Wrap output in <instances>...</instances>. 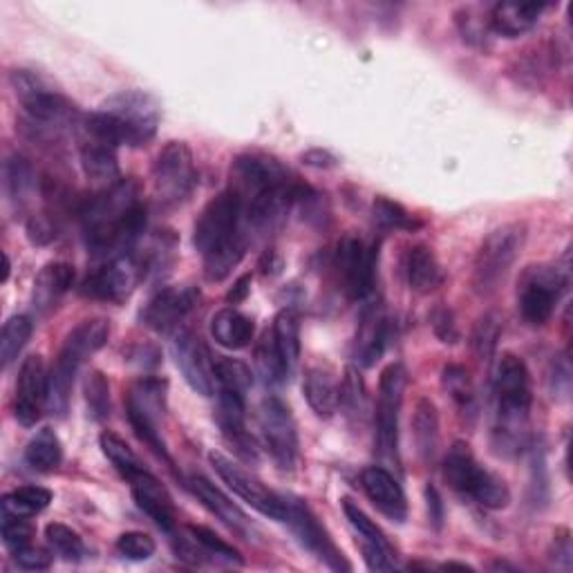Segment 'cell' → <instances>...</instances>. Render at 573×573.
<instances>
[{
    "instance_id": "1",
    "label": "cell",
    "mask_w": 573,
    "mask_h": 573,
    "mask_svg": "<svg viewBox=\"0 0 573 573\" xmlns=\"http://www.w3.org/2000/svg\"><path fill=\"white\" fill-rule=\"evenodd\" d=\"M81 226L85 247L100 258H115L126 254L147 226V209L139 202L137 184L121 179L94 196L83 213Z\"/></svg>"
},
{
    "instance_id": "2",
    "label": "cell",
    "mask_w": 573,
    "mask_h": 573,
    "mask_svg": "<svg viewBox=\"0 0 573 573\" xmlns=\"http://www.w3.org/2000/svg\"><path fill=\"white\" fill-rule=\"evenodd\" d=\"M493 390L498 406L493 448L502 457H515L527 448L529 440L534 388L527 363L511 352H504L495 365Z\"/></svg>"
},
{
    "instance_id": "3",
    "label": "cell",
    "mask_w": 573,
    "mask_h": 573,
    "mask_svg": "<svg viewBox=\"0 0 573 573\" xmlns=\"http://www.w3.org/2000/svg\"><path fill=\"white\" fill-rule=\"evenodd\" d=\"M160 106L147 92L126 90L83 119V132L113 147L141 149L157 135Z\"/></svg>"
},
{
    "instance_id": "4",
    "label": "cell",
    "mask_w": 573,
    "mask_h": 573,
    "mask_svg": "<svg viewBox=\"0 0 573 573\" xmlns=\"http://www.w3.org/2000/svg\"><path fill=\"white\" fill-rule=\"evenodd\" d=\"M110 339V323L106 318L81 320L61 346L52 370L47 372V408L52 414L66 417L74 376L94 352H100Z\"/></svg>"
},
{
    "instance_id": "5",
    "label": "cell",
    "mask_w": 573,
    "mask_h": 573,
    "mask_svg": "<svg viewBox=\"0 0 573 573\" xmlns=\"http://www.w3.org/2000/svg\"><path fill=\"white\" fill-rule=\"evenodd\" d=\"M442 472L446 484L455 493L477 502L484 508L500 511L506 508L511 502V491L506 482L500 475L491 472L477 461L470 446L464 442L453 444V448L446 453Z\"/></svg>"
},
{
    "instance_id": "6",
    "label": "cell",
    "mask_w": 573,
    "mask_h": 573,
    "mask_svg": "<svg viewBox=\"0 0 573 573\" xmlns=\"http://www.w3.org/2000/svg\"><path fill=\"white\" fill-rule=\"evenodd\" d=\"M527 243V226L519 222L502 224L487 235L472 262V290L480 296H491L508 276Z\"/></svg>"
},
{
    "instance_id": "7",
    "label": "cell",
    "mask_w": 573,
    "mask_h": 573,
    "mask_svg": "<svg viewBox=\"0 0 573 573\" xmlns=\"http://www.w3.org/2000/svg\"><path fill=\"white\" fill-rule=\"evenodd\" d=\"M166 390H168V384L164 378H153V376L139 378L137 384H132V388L128 390L126 412H128V421L135 430V435L147 444L157 457L173 464L168 448L162 440V430H160L166 417Z\"/></svg>"
},
{
    "instance_id": "8",
    "label": "cell",
    "mask_w": 573,
    "mask_h": 573,
    "mask_svg": "<svg viewBox=\"0 0 573 573\" xmlns=\"http://www.w3.org/2000/svg\"><path fill=\"white\" fill-rule=\"evenodd\" d=\"M569 286V267L531 265L524 269L517 290V309L522 318L534 327L547 325L556 312L558 301Z\"/></svg>"
},
{
    "instance_id": "9",
    "label": "cell",
    "mask_w": 573,
    "mask_h": 573,
    "mask_svg": "<svg viewBox=\"0 0 573 573\" xmlns=\"http://www.w3.org/2000/svg\"><path fill=\"white\" fill-rule=\"evenodd\" d=\"M408 372L401 363H390L381 372L378 399L374 414V444L384 461L399 466V414L404 406V393Z\"/></svg>"
},
{
    "instance_id": "10",
    "label": "cell",
    "mask_w": 573,
    "mask_h": 573,
    "mask_svg": "<svg viewBox=\"0 0 573 573\" xmlns=\"http://www.w3.org/2000/svg\"><path fill=\"white\" fill-rule=\"evenodd\" d=\"M243 220H245V200L241 198V194L233 188L222 190V194L209 200V204L198 215L194 226V247L204 258L207 254L233 243L235 237L245 235Z\"/></svg>"
},
{
    "instance_id": "11",
    "label": "cell",
    "mask_w": 573,
    "mask_h": 573,
    "mask_svg": "<svg viewBox=\"0 0 573 573\" xmlns=\"http://www.w3.org/2000/svg\"><path fill=\"white\" fill-rule=\"evenodd\" d=\"M198 184L194 153L184 141H168L153 164L155 198L162 207L182 204Z\"/></svg>"
},
{
    "instance_id": "12",
    "label": "cell",
    "mask_w": 573,
    "mask_h": 573,
    "mask_svg": "<svg viewBox=\"0 0 573 573\" xmlns=\"http://www.w3.org/2000/svg\"><path fill=\"white\" fill-rule=\"evenodd\" d=\"M265 448L282 470H294L299 461V425L282 399L267 397L258 410Z\"/></svg>"
},
{
    "instance_id": "13",
    "label": "cell",
    "mask_w": 573,
    "mask_h": 573,
    "mask_svg": "<svg viewBox=\"0 0 573 573\" xmlns=\"http://www.w3.org/2000/svg\"><path fill=\"white\" fill-rule=\"evenodd\" d=\"M209 461L213 466V470L218 472L220 480L237 495L241 500H245L252 508H256L258 513H262L269 519L276 522H284L286 519V504H284V495H278L273 491H269L258 477H254L249 470H245L243 466H237L233 459L224 457L218 451L209 453Z\"/></svg>"
},
{
    "instance_id": "14",
    "label": "cell",
    "mask_w": 573,
    "mask_h": 573,
    "mask_svg": "<svg viewBox=\"0 0 573 573\" xmlns=\"http://www.w3.org/2000/svg\"><path fill=\"white\" fill-rule=\"evenodd\" d=\"M284 504H286V524H290L296 540L309 551L314 553L318 560H323L331 571H350V562L343 558V551L334 545L331 536L327 534V529L320 524V519L316 517V513L301 500V498H292V495H284Z\"/></svg>"
},
{
    "instance_id": "15",
    "label": "cell",
    "mask_w": 573,
    "mask_h": 573,
    "mask_svg": "<svg viewBox=\"0 0 573 573\" xmlns=\"http://www.w3.org/2000/svg\"><path fill=\"white\" fill-rule=\"evenodd\" d=\"M143 271L147 269H143L141 260L130 254L108 258L106 265H102L97 271H92L85 278L81 294L94 301L121 303L135 292V286L141 280Z\"/></svg>"
},
{
    "instance_id": "16",
    "label": "cell",
    "mask_w": 573,
    "mask_h": 573,
    "mask_svg": "<svg viewBox=\"0 0 573 573\" xmlns=\"http://www.w3.org/2000/svg\"><path fill=\"white\" fill-rule=\"evenodd\" d=\"M378 247L363 243L361 237L348 235L337 252V269L343 280V290L352 301H363L374 290Z\"/></svg>"
},
{
    "instance_id": "17",
    "label": "cell",
    "mask_w": 573,
    "mask_h": 573,
    "mask_svg": "<svg viewBox=\"0 0 573 573\" xmlns=\"http://www.w3.org/2000/svg\"><path fill=\"white\" fill-rule=\"evenodd\" d=\"M173 356L190 390L213 397L215 393V367L213 356L196 331H179L173 341Z\"/></svg>"
},
{
    "instance_id": "18",
    "label": "cell",
    "mask_w": 573,
    "mask_h": 573,
    "mask_svg": "<svg viewBox=\"0 0 573 573\" xmlns=\"http://www.w3.org/2000/svg\"><path fill=\"white\" fill-rule=\"evenodd\" d=\"M231 188L237 190L241 198L247 202L249 198L262 194L267 188L292 182V175L273 157H267L262 153H247L235 157L231 166Z\"/></svg>"
},
{
    "instance_id": "19",
    "label": "cell",
    "mask_w": 573,
    "mask_h": 573,
    "mask_svg": "<svg viewBox=\"0 0 573 573\" xmlns=\"http://www.w3.org/2000/svg\"><path fill=\"white\" fill-rule=\"evenodd\" d=\"M343 513L350 522V527L361 540V551L363 560L370 571H395L397 569V556L393 545L388 542L386 534L381 531L378 524L370 519V515L354 504L352 500H343Z\"/></svg>"
},
{
    "instance_id": "20",
    "label": "cell",
    "mask_w": 573,
    "mask_h": 573,
    "mask_svg": "<svg viewBox=\"0 0 573 573\" xmlns=\"http://www.w3.org/2000/svg\"><path fill=\"white\" fill-rule=\"evenodd\" d=\"M200 294L194 286H166L157 292L147 309H143V323L157 334H173L179 329L184 318L194 312Z\"/></svg>"
},
{
    "instance_id": "21",
    "label": "cell",
    "mask_w": 573,
    "mask_h": 573,
    "mask_svg": "<svg viewBox=\"0 0 573 573\" xmlns=\"http://www.w3.org/2000/svg\"><path fill=\"white\" fill-rule=\"evenodd\" d=\"M47 406V372L38 354H32L23 361L16 384V404L14 414L23 428L36 425Z\"/></svg>"
},
{
    "instance_id": "22",
    "label": "cell",
    "mask_w": 573,
    "mask_h": 573,
    "mask_svg": "<svg viewBox=\"0 0 573 573\" xmlns=\"http://www.w3.org/2000/svg\"><path fill=\"white\" fill-rule=\"evenodd\" d=\"M128 484L137 506L147 513L162 531L173 534L177 527V511L173 498L168 495L166 487L157 480V477L143 468L130 477Z\"/></svg>"
},
{
    "instance_id": "23",
    "label": "cell",
    "mask_w": 573,
    "mask_h": 573,
    "mask_svg": "<svg viewBox=\"0 0 573 573\" xmlns=\"http://www.w3.org/2000/svg\"><path fill=\"white\" fill-rule=\"evenodd\" d=\"M361 489L367 500L395 522H404L408 517V500L397 477L384 466H370L361 472Z\"/></svg>"
},
{
    "instance_id": "24",
    "label": "cell",
    "mask_w": 573,
    "mask_h": 573,
    "mask_svg": "<svg viewBox=\"0 0 573 573\" xmlns=\"http://www.w3.org/2000/svg\"><path fill=\"white\" fill-rule=\"evenodd\" d=\"M79 155H81V168L92 184L110 188L117 182H121L117 147H113V143H106L97 137H90L83 132L79 141Z\"/></svg>"
},
{
    "instance_id": "25",
    "label": "cell",
    "mask_w": 573,
    "mask_h": 573,
    "mask_svg": "<svg viewBox=\"0 0 573 573\" xmlns=\"http://www.w3.org/2000/svg\"><path fill=\"white\" fill-rule=\"evenodd\" d=\"M190 489H194L196 498L218 517L222 519L226 527L241 536H249L254 531V524L247 517V513L237 506L231 498H226L211 480L202 475L190 477Z\"/></svg>"
},
{
    "instance_id": "26",
    "label": "cell",
    "mask_w": 573,
    "mask_h": 573,
    "mask_svg": "<svg viewBox=\"0 0 573 573\" xmlns=\"http://www.w3.org/2000/svg\"><path fill=\"white\" fill-rule=\"evenodd\" d=\"M74 284V267L70 262H50L45 265L36 280L32 292V305L36 312L47 314L52 312L61 299L72 290Z\"/></svg>"
},
{
    "instance_id": "27",
    "label": "cell",
    "mask_w": 573,
    "mask_h": 573,
    "mask_svg": "<svg viewBox=\"0 0 573 573\" xmlns=\"http://www.w3.org/2000/svg\"><path fill=\"white\" fill-rule=\"evenodd\" d=\"M547 10V3H498L491 10L489 27L504 38H517L531 32Z\"/></svg>"
},
{
    "instance_id": "28",
    "label": "cell",
    "mask_w": 573,
    "mask_h": 573,
    "mask_svg": "<svg viewBox=\"0 0 573 573\" xmlns=\"http://www.w3.org/2000/svg\"><path fill=\"white\" fill-rule=\"evenodd\" d=\"M303 393L309 408L320 417L329 419L339 410L341 386L327 365H312L303 378Z\"/></svg>"
},
{
    "instance_id": "29",
    "label": "cell",
    "mask_w": 573,
    "mask_h": 573,
    "mask_svg": "<svg viewBox=\"0 0 573 573\" xmlns=\"http://www.w3.org/2000/svg\"><path fill=\"white\" fill-rule=\"evenodd\" d=\"M388 346V318L381 307H370L356 334V361L363 367H372L384 356Z\"/></svg>"
},
{
    "instance_id": "30",
    "label": "cell",
    "mask_w": 573,
    "mask_h": 573,
    "mask_svg": "<svg viewBox=\"0 0 573 573\" xmlns=\"http://www.w3.org/2000/svg\"><path fill=\"white\" fill-rule=\"evenodd\" d=\"M404 269L410 290L417 294H430L444 284V269L435 252L425 245H417L408 249Z\"/></svg>"
},
{
    "instance_id": "31",
    "label": "cell",
    "mask_w": 573,
    "mask_h": 573,
    "mask_svg": "<svg viewBox=\"0 0 573 573\" xmlns=\"http://www.w3.org/2000/svg\"><path fill=\"white\" fill-rule=\"evenodd\" d=\"M211 334L224 350H245L254 341V320L233 307H224L211 318Z\"/></svg>"
},
{
    "instance_id": "32",
    "label": "cell",
    "mask_w": 573,
    "mask_h": 573,
    "mask_svg": "<svg viewBox=\"0 0 573 573\" xmlns=\"http://www.w3.org/2000/svg\"><path fill=\"white\" fill-rule=\"evenodd\" d=\"M412 440L423 464H433L440 448V414L435 404L421 397L412 414Z\"/></svg>"
},
{
    "instance_id": "33",
    "label": "cell",
    "mask_w": 573,
    "mask_h": 573,
    "mask_svg": "<svg viewBox=\"0 0 573 573\" xmlns=\"http://www.w3.org/2000/svg\"><path fill=\"white\" fill-rule=\"evenodd\" d=\"M271 337L284 372L290 374L301 359V318L294 309H282L273 318Z\"/></svg>"
},
{
    "instance_id": "34",
    "label": "cell",
    "mask_w": 573,
    "mask_h": 573,
    "mask_svg": "<svg viewBox=\"0 0 573 573\" xmlns=\"http://www.w3.org/2000/svg\"><path fill=\"white\" fill-rule=\"evenodd\" d=\"M25 461L32 470L52 472L63 461V446L52 428H40L25 448Z\"/></svg>"
},
{
    "instance_id": "35",
    "label": "cell",
    "mask_w": 573,
    "mask_h": 573,
    "mask_svg": "<svg viewBox=\"0 0 573 573\" xmlns=\"http://www.w3.org/2000/svg\"><path fill=\"white\" fill-rule=\"evenodd\" d=\"M247 254V235H241L235 237L233 243L207 254L202 260H204V278L209 282H222L226 280L233 269L243 262Z\"/></svg>"
},
{
    "instance_id": "36",
    "label": "cell",
    "mask_w": 573,
    "mask_h": 573,
    "mask_svg": "<svg viewBox=\"0 0 573 573\" xmlns=\"http://www.w3.org/2000/svg\"><path fill=\"white\" fill-rule=\"evenodd\" d=\"M213 367H215V384L220 386L222 393L247 397V393L254 386V374L247 363L229 356H215Z\"/></svg>"
},
{
    "instance_id": "37",
    "label": "cell",
    "mask_w": 573,
    "mask_h": 573,
    "mask_svg": "<svg viewBox=\"0 0 573 573\" xmlns=\"http://www.w3.org/2000/svg\"><path fill=\"white\" fill-rule=\"evenodd\" d=\"M32 331H34V323L25 314L12 316L3 325V334H0V361H3L5 367L19 359V354L32 339Z\"/></svg>"
},
{
    "instance_id": "38",
    "label": "cell",
    "mask_w": 573,
    "mask_h": 573,
    "mask_svg": "<svg viewBox=\"0 0 573 573\" xmlns=\"http://www.w3.org/2000/svg\"><path fill=\"white\" fill-rule=\"evenodd\" d=\"M52 502V493L43 487H21L3 498V513L16 517H34Z\"/></svg>"
},
{
    "instance_id": "39",
    "label": "cell",
    "mask_w": 573,
    "mask_h": 573,
    "mask_svg": "<svg viewBox=\"0 0 573 573\" xmlns=\"http://www.w3.org/2000/svg\"><path fill=\"white\" fill-rule=\"evenodd\" d=\"M500 337H502V316L498 312H487L484 316L477 318L472 327L470 334L472 354L480 361H491L498 350Z\"/></svg>"
},
{
    "instance_id": "40",
    "label": "cell",
    "mask_w": 573,
    "mask_h": 573,
    "mask_svg": "<svg viewBox=\"0 0 573 573\" xmlns=\"http://www.w3.org/2000/svg\"><path fill=\"white\" fill-rule=\"evenodd\" d=\"M442 388L461 412H475L472 378L464 365H446L442 370Z\"/></svg>"
},
{
    "instance_id": "41",
    "label": "cell",
    "mask_w": 573,
    "mask_h": 573,
    "mask_svg": "<svg viewBox=\"0 0 573 573\" xmlns=\"http://www.w3.org/2000/svg\"><path fill=\"white\" fill-rule=\"evenodd\" d=\"M34 168L32 164L23 157V155H14L8 164H5V188H8V196L14 204H25L32 196L34 190Z\"/></svg>"
},
{
    "instance_id": "42",
    "label": "cell",
    "mask_w": 573,
    "mask_h": 573,
    "mask_svg": "<svg viewBox=\"0 0 573 573\" xmlns=\"http://www.w3.org/2000/svg\"><path fill=\"white\" fill-rule=\"evenodd\" d=\"M100 446H102V453L108 457V461L115 466V470L124 477V480H130L132 475L143 470V466H141L139 457L132 453V448L119 435L110 433V430L102 433Z\"/></svg>"
},
{
    "instance_id": "43",
    "label": "cell",
    "mask_w": 573,
    "mask_h": 573,
    "mask_svg": "<svg viewBox=\"0 0 573 573\" xmlns=\"http://www.w3.org/2000/svg\"><path fill=\"white\" fill-rule=\"evenodd\" d=\"M339 408H343L348 419H363V414L367 410L365 381H363L361 372L354 365L346 367L343 384H341V395H339Z\"/></svg>"
},
{
    "instance_id": "44",
    "label": "cell",
    "mask_w": 573,
    "mask_h": 573,
    "mask_svg": "<svg viewBox=\"0 0 573 573\" xmlns=\"http://www.w3.org/2000/svg\"><path fill=\"white\" fill-rule=\"evenodd\" d=\"M83 395L87 412L94 421H104L110 417V384L104 372L92 370L83 381Z\"/></svg>"
},
{
    "instance_id": "45",
    "label": "cell",
    "mask_w": 573,
    "mask_h": 573,
    "mask_svg": "<svg viewBox=\"0 0 573 573\" xmlns=\"http://www.w3.org/2000/svg\"><path fill=\"white\" fill-rule=\"evenodd\" d=\"M45 540L57 556H61L63 560H70V562L81 560V556L85 553L83 538L74 529H70V527H66V524H59V522L47 524Z\"/></svg>"
},
{
    "instance_id": "46",
    "label": "cell",
    "mask_w": 573,
    "mask_h": 573,
    "mask_svg": "<svg viewBox=\"0 0 573 573\" xmlns=\"http://www.w3.org/2000/svg\"><path fill=\"white\" fill-rule=\"evenodd\" d=\"M374 220L384 229H397V231H414L421 224L410 215L399 202H393L388 198H376L372 204Z\"/></svg>"
},
{
    "instance_id": "47",
    "label": "cell",
    "mask_w": 573,
    "mask_h": 573,
    "mask_svg": "<svg viewBox=\"0 0 573 573\" xmlns=\"http://www.w3.org/2000/svg\"><path fill=\"white\" fill-rule=\"evenodd\" d=\"M115 549L119 556L128 558V560H135V562H143V560H151L157 551V545L155 540L143 534V531H126L117 538L115 542Z\"/></svg>"
},
{
    "instance_id": "48",
    "label": "cell",
    "mask_w": 573,
    "mask_h": 573,
    "mask_svg": "<svg viewBox=\"0 0 573 573\" xmlns=\"http://www.w3.org/2000/svg\"><path fill=\"white\" fill-rule=\"evenodd\" d=\"M34 527L30 524V517H16L3 513V542L14 553L32 547Z\"/></svg>"
},
{
    "instance_id": "49",
    "label": "cell",
    "mask_w": 573,
    "mask_h": 573,
    "mask_svg": "<svg viewBox=\"0 0 573 573\" xmlns=\"http://www.w3.org/2000/svg\"><path fill=\"white\" fill-rule=\"evenodd\" d=\"M256 365H258V372L265 376V381H271V384H276V381H282L286 376L284 367H282V361L276 352V346H273V337L267 331L258 350H256Z\"/></svg>"
},
{
    "instance_id": "50",
    "label": "cell",
    "mask_w": 573,
    "mask_h": 573,
    "mask_svg": "<svg viewBox=\"0 0 573 573\" xmlns=\"http://www.w3.org/2000/svg\"><path fill=\"white\" fill-rule=\"evenodd\" d=\"M457 27H459L466 43H470V45H484L487 43L489 23H484L480 16H475V12L470 8H464L461 12H457Z\"/></svg>"
},
{
    "instance_id": "51",
    "label": "cell",
    "mask_w": 573,
    "mask_h": 573,
    "mask_svg": "<svg viewBox=\"0 0 573 573\" xmlns=\"http://www.w3.org/2000/svg\"><path fill=\"white\" fill-rule=\"evenodd\" d=\"M14 560L19 562V566H23L27 571H45V569L52 566V556L47 553L45 549L34 547V545L14 553Z\"/></svg>"
},
{
    "instance_id": "52",
    "label": "cell",
    "mask_w": 573,
    "mask_h": 573,
    "mask_svg": "<svg viewBox=\"0 0 573 573\" xmlns=\"http://www.w3.org/2000/svg\"><path fill=\"white\" fill-rule=\"evenodd\" d=\"M27 235H30V241L34 245H47V243H52L55 237H57V229H55V224L50 220L38 215V218H32L27 222Z\"/></svg>"
},
{
    "instance_id": "53",
    "label": "cell",
    "mask_w": 573,
    "mask_h": 573,
    "mask_svg": "<svg viewBox=\"0 0 573 573\" xmlns=\"http://www.w3.org/2000/svg\"><path fill=\"white\" fill-rule=\"evenodd\" d=\"M553 376H551V384H553V397L558 399H566L569 393H571V367H569V361L564 356H560L556 363H553Z\"/></svg>"
},
{
    "instance_id": "54",
    "label": "cell",
    "mask_w": 573,
    "mask_h": 573,
    "mask_svg": "<svg viewBox=\"0 0 573 573\" xmlns=\"http://www.w3.org/2000/svg\"><path fill=\"white\" fill-rule=\"evenodd\" d=\"M435 331L437 337L444 341V343H455L459 339L457 334V327H455V320H453V314L448 309H440L435 312Z\"/></svg>"
},
{
    "instance_id": "55",
    "label": "cell",
    "mask_w": 573,
    "mask_h": 573,
    "mask_svg": "<svg viewBox=\"0 0 573 573\" xmlns=\"http://www.w3.org/2000/svg\"><path fill=\"white\" fill-rule=\"evenodd\" d=\"M425 500H428L430 522H433V527L440 531L442 524H444V502H442V495L437 493L435 487H428V489H425Z\"/></svg>"
},
{
    "instance_id": "56",
    "label": "cell",
    "mask_w": 573,
    "mask_h": 573,
    "mask_svg": "<svg viewBox=\"0 0 573 573\" xmlns=\"http://www.w3.org/2000/svg\"><path fill=\"white\" fill-rule=\"evenodd\" d=\"M249 294H252V273H245V276L237 278V282L231 286L229 294H226V301L235 305V303L247 301Z\"/></svg>"
},
{
    "instance_id": "57",
    "label": "cell",
    "mask_w": 573,
    "mask_h": 573,
    "mask_svg": "<svg viewBox=\"0 0 573 573\" xmlns=\"http://www.w3.org/2000/svg\"><path fill=\"white\" fill-rule=\"evenodd\" d=\"M553 549H556V556H553L556 562H558V560H564V569L569 571V569H571V556H573V551H571V540H569V531H566V529H562V531L556 534Z\"/></svg>"
},
{
    "instance_id": "58",
    "label": "cell",
    "mask_w": 573,
    "mask_h": 573,
    "mask_svg": "<svg viewBox=\"0 0 573 573\" xmlns=\"http://www.w3.org/2000/svg\"><path fill=\"white\" fill-rule=\"evenodd\" d=\"M303 162L307 166H314V168H331L337 166V157L329 155L327 151H309L303 155Z\"/></svg>"
},
{
    "instance_id": "59",
    "label": "cell",
    "mask_w": 573,
    "mask_h": 573,
    "mask_svg": "<svg viewBox=\"0 0 573 573\" xmlns=\"http://www.w3.org/2000/svg\"><path fill=\"white\" fill-rule=\"evenodd\" d=\"M444 569H461V571H472V566H468V564H461V562H448V564H444Z\"/></svg>"
}]
</instances>
